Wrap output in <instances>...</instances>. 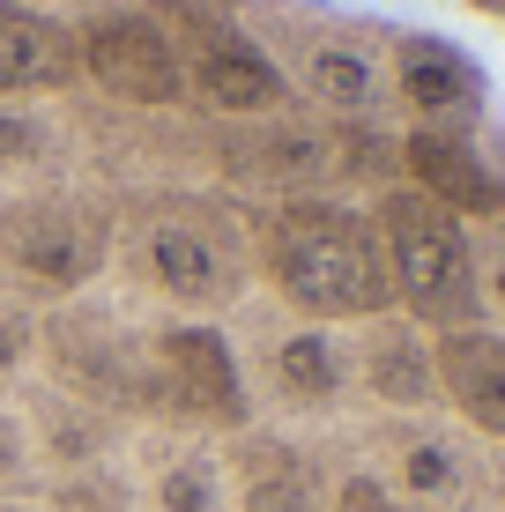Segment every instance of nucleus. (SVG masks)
<instances>
[{"mask_svg": "<svg viewBox=\"0 0 505 512\" xmlns=\"http://www.w3.org/2000/svg\"><path fill=\"white\" fill-rule=\"evenodd\" d=\"M0 97H82L75 23L0 0Z\"/></svg>", "mask_w": 505, "mask_h": 512, "instance_id": "6ab92c4d", "label": "nucleus"}, {"mask_svg": "<svg viewBox=\"0 0 505 512\" xmlns=\"http://www.w3.org/2000/svg\"><path fill=\"white\" fill-rule=\"evenodd\" d=\"M223 468H231V512H327L335 468L290 431L246 423L223 438Z\"/></svg>", "mask_w": 505, "mask_h": 512, "instance_id": "4468645a", "label": "nucleus"}, {"mask_svg": "<svg viewBox=\"0 0 505 512\" xmlns=\"http://www.w3.org/2000/svg\"><path fill=\"white\" fill-rule=\"evenodd\" d=\"M30 357H38V320H30V312H15V305H0V386L23 379Z\"/></svg>", "mask_w": 505, "mask_h": 512, "instance_id": "b1692460", "label": "nucleus"}, {"mask_svg": "<svg viewBox=\"0 0 505 512\" xmlns=\"http://www.w3.org/2000/svg\"><path fill=\"white\" fill-rule=\"evenodd\" d=\"M327 512H409L387 483H372L364 468H335V490H327Z\"/></svg>", "mask_w": 505, "mask_h": 512, "instance_id": "5701e85b", "label": "nucleus"}, {"mask_svg": "<svg viewBox=\"0 0 505 512\" xmlns=\"http://www.w3.org/2000/svg\"><path fill=\"white\" fill-rule=\"evenodd\" d=\"M439 401L468 438L505 446V327L439 334Z\"/></svg>", "mask_w": 505, "mask_h": 512, "instance_id": "a211bd4d", "label": "nucleus"}, {"mask_svg": "<svg viewBox=\"0 0 505 512\" xmlns=\"http://www.w3.org/2000/svg\"><path fill=\"white\" fill-rule=\"evenodd\" d=\"M468 268H476V305L483 327H505V208L468 223Z\"/></svg>", "mask_w": 505, "mask_h": 512, "instance_id": "412c9836", "label": "nucleus"}, {"mask_svg": "<svg viewBox=\"0 0 505 512\" xmlns=\"http://www.w3.org/2000/svg\"><path fill=\"white\" fill-rule=\"evenodd\" d=\"M483 438H468L454 416H372L364 431V468L372 483H387L409 512H476L483 498Z\"/></svg>", "mask_w": 505, "mask_h": 512, "instance_id": "9b49d317", "label": "nucleus"}, {"mask_svg": "<svg viewBox=\"0 0 505 512\" xmlns=\"http://www.w3.org/2000/svg\"><path fill=\"white\" fill-rule=\"evenodd\" d=\"M357 349V401L379 416H439V334H424L402 312H379V320L350 327Z\"/></svg>", "mask_w": 505, "mask_h": 512, "instance_id": "2eb2a0df", "label": "nucleus"}, {"mask_svg": "<svg viewBox=\"0 0 505 512\" xmlns=\"http://www.w3.org/2000/svg\"><path fill=\"white\" fill-rule=\"evenodd\" d=\"M238 15L275 60L298 112L327 119V127H402L387 23L342 15L327 0H238Z\"/></svg>", "mask_w": 505, "mask_h": 512, "instance_id": "7ed1b4c3", "label": "nucleus"}, {"mask_svg": "<svg viewBox=\"0 0 505 512\" xmlns=\"http://www.w3.org/2000/svg\"><path fill=\"white\" fill-rule=\"evenodd\" d=\"M0 512H45V505H30V498H0Z\"/></svg>", "mask_w": 505, "mask_h": 512, "instance_id": "a878e982", "label": "nucleus"}, {"mask_svg": "<svg viewBox=\"0 0 505 512\" xmlns=\"http://www.w3.org/2000/svg\"><path fill=\"white\" fill-rule=\"evenodd\" d=\"M179 45V75H186V112L208 127L231 119H268L283 112L290 90L275 75V60L260 52V38L246 30L238 0H156Z\"/></svg>", "mask_w": 505, "mask_h": 512, "instance_id": "1a4fd4ad", "label": "nucleus"}, {"mask_svg": "<svg viewBox=\"0 0 505 512\" xmlns=\"http://www.w3.org/2000/svg\"><path fill=\"white\" fill-rule=\"evenodd\" d=\"M38 357L60 394L156 431V320L104 297V282L75 305L38 312Z\"/></svg>", "mask_w": 505, "mask_h": 512, "instance_id": "39448f33", "label": "nucleus"}, {"mask_svg": "<svg viewBox=\"0 0 505 512\" xmlns=\"http://www.w3.org/2000/svg\"><path fill=\"white\" fill-rule=\"evenodd\" d=\"M134 505L142 512H231L223 438H201V431L149 438L142 468H134Z\"/></svg>", "mask_w": 505, "mask_h": 512, "instance_id": "f3484780", "label": "nucleus"}, {"mask_svg": "<svg viewBox=\"0 0 505 512\" xmlns=\"http://www.w3.org/2000/svg\"><path fill=\"white\" fill-rule=\"evenodd\" d=\"M38 446H30L23 409H0V498H30L38 490Z\"/></svg>", "mask_w": 505, "mask_h": 512, "instance_id": "4be33fe9", "label": "nucleus"}, {"mask_svg": "<svg viewBox=\"0 0 505 512\" xmlns=\"http://www.w3.org/2000/svg\"><path fill=\"white\" fill-rule=\"evenodd\" d=\"M253 423L246 372H238L231 327L216 320H156V431L231 438Z\"/></svg>", "mask_w": 505, "mask_h": 512, "instance_id": "f8f14e48", "label": "nucleus"}, {"mask_svg": "<svg viewBox=\"0 0 505 512\" xmlns=\"http://www.w3.org/2000/svg\"><path fill=\"white\" fill-rule=\"evenodd\" d=\"M387 60H394V112L402 134H476L483 119V75L468 52L424 30H387Z\"/></svg>", "mask_w": 505, "mask_h": 512, "instance_id": "ddd939ff", "label": "nucleus"}, {"mask_svg": "<svg viewBox=\"0 0 505 512\" xmlns=\"http://www.w3.org/2000/svg\"><path fill=\"white\" fill-rule=\"evenodd\" d=\"M112 216L119 201L82 179L0 193V305L38 320L90 297L112 275Z\"/></svg>", "mask_w": 505, "mask_h": 512, "instance_id": "20e7f679", "label": "nucleus"}, {"mask_svg": "<svg viewBox=\"0 0 505 512\" xmlns=\"http://www.w3.org/2000/svg\"><path fill=\"white\" fill-rule=\"evenodd\" d=\"M364 208H372V223H379L394 312L416 320L424 334L483 327L476 268H468V223L454 216V208H439L431 193H416V186H387V193H372Z\"/></svg>", "mask_w": 505, "mask_h": 512, "instance_id": "0eeeda50", "label": "nucleus"}, {"mask_svg": "<svg viewBox=\"0 0 505 512\" xmlns=\"http://www.w3.org/2000/svg\"><path fill=\"white\" fill-rule=\"evenodd\" d=\"M82 52V97L119 104V112H186L179 45L156 0H112V8L75 23Z\"/></svg>", "mask_w": 505, "mask_h": 512, "instance_id": "9d476101", "label": "nucleus"}, {"mask_svg": "<svg viewBox=\"0 0 505 512\" xmlns=\"http://www.w3.org/2000/svg\"><path fill=\"white\" fill-rule=\"evenodd\" d=\"M498 498H505V475H498Z\"/></svg>", "mask_w": 505, "mask_h": 512, "instance_id": "bb28decb", "label": "nucleus"}, {"mask_svg": "<svg viewBox=\"0 0 505 512\" xmlns=\"http://www.w3.org/2000/svg\"><path fill=\"white\" fill-rule=\"evenodd\" d=\"M238 320L231 349H238V372H246V401L253 416H283V423H327V416H350L364 409L357 401V349H350V327H312V320H290L283 305Z\"/></svg>", "mask_w": 505, "mask_h": 512, "instance_id": "423d86ee", "label": "nucleus"}, {"mask_svg": "<svg viewBox=\"0 0 505 512\" xmlns=\"http://www.w3.org/2000/svg\"><path fill=\"white\" fill-rule=\"evenodd\" d=\"M112 275L134 305L164 320H231L260 290L253 282V223L231 193L201 186H142L112 216Z\"/></svg>", "mask_w": 505, "mask_h": 512, "instance_id": "f257e3e1", "label": "nucleus"}, {"mask_svg": "<svg viewBox=\"0 0 505 512\" xmlns=\"http://www.w3.org/2000/svg\"><path fill=\"white\" fill-rule=\"evenodd\" d=\"M402 186L431 193V201L454 208L461 223L505 208V179L483 164L476 134H402Z\"/></svg>", "mask_w": 505, "mask_h": 512, "instance_id": "aec40b11", "label": "nucleus"}, {"mask_svg": "<svg viewBox=\"0 0 505 512\" xmlns=\"http://www.w3.org/2000/svg\"><path fill=\"white\" fill-rule=\"evenodd\" d=\"M15 8H30V15H52V23H82V15L112 8V0H15Z\"/></svg>", "mask_w": 505, "mask_h": 512, "instance_id": "393cba45", "label": "nucleus"}, {"mask_svg": "<svg viewBox=\"0 0 505 512\" xmlns=\"http://www.w3.org/2000/svg\"><path fill=\"white\" fill-rule=\"evenodd\" d=\"M75 156H90L75 97H0V193L75 179Z\"/></svg>", "mask_w": 505, "mask_h": 512, "instance_id": "dca6fc26", "label": "nucleus"}, {"mask_svg": "<svg viewBox=\"0 0 505 512\" xmlns=\"http://www.w3.org/2000/svg\"><path fill=\"white\" fill-rule=\"evenodd\" d=\"M246 223H253V282L290 320L364 327V320H379V312H394L379 223H372L364 201L312 193V201L246 208Z\"/></svg>", "mask_w": 505, "mask_h": 512, "instance_id": "f03ea898", "label": "nucleus"}, {"mask_svg": "<svg viewBox=\"0 0 505 512\" xmlns=\"http://www.w3.org/2000/svg\"><path fill=\"white\" fill-rule=\"evenodd\" d=\"M208 171L238 208L312 201V193L350 201V127H327L298 104L268 119H231V127H208Z\"/></svg>", "mask_w": 505, "mask_h": 512, "instance_id": "6e6552de", "label": "nucleus"}]
</instances>
